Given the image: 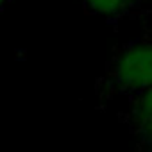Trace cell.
<instances>
[{
	"mask_svg": "<svg viewBox=\"0 0 152 152\" xmlns=\"http://www.w3.org/2000/svg\"><path fill=\"white\" fill-rule=\"evenodd\" d=\"M118 86L131 91H145L152 88V43L129 45L113 68Z\"/></svg>",
	"mask_w": 152,
	"mask_h": 152,
	"instance_id": "6da1fadb",
	"label": "cell"
},
{
	"mask_svg": "<svg viewBox=\"0 0 152 152\" xmlns=\"http://www.w3.org/2000/svg\"><path fill=\"white\" fill-rule=\"evenodd\" d=\"M136 120L143 134L152 141V90L141 91V97L136 104Z\"/></svg>",
	"mask_w": 152,
	"mask_h": 152,
	"instance_id": "7a4b0ae2",
	"label": "cell"
},
{
	"mask_svg": "<svg viewBox=\"0 0 152 152\" xmlns=\"http://www.w3.org/2000/svg\"><path fill=\"white\" fill-rule=\"evenodd\" d=\"M90 11L100 16H116L124 13L132 0H84Z\"/></svg>",
	"mask_w": 152,
	"mask_h": 152,
	"instance_id": "3957f363",
	"label": "cell"
},
{
	"mask_svg": "<svg viewBox=\"0 0 152 152\" xmlns=\"http://www.w3.org/2000/svg\"><path fill=\"white\" fill-rule=\"evenodd\" d=\"M4 2H6V0H0V7H2V4H4Z\"/></svg>",
	"mask_w": 152,
	"mask_h": 152,
	"instance_id": "277c9868",
	"label": "cell"
}]
</instances>
